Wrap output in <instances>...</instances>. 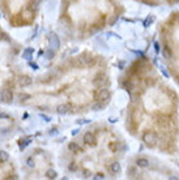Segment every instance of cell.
<instances>
[{
  "mask_svg": "<svg viewBox=\"0 0 179 180\" xmlns=\"http://www.w3.org/2000/svg\"><path fill=\"white\" fill-rule=\"evenodd\" d=\"M128 102L124 125L146 149L179 155V95L153 62L139 56L120 76Z\"/></svg>",
  "mask_w": 179,
  "mask_h": 180,
  "instance_id": "obj_1",
  "label": "cell"
},
{
  "mask_svg": "<svg viewBox=\"0 0 179 180\" xmlns=\"http://www.w3.org/2000/svg\"><path fill=\"white\" fill-rule=\"evenodd\" d=\"M111 98L106 62L82 52L67 60L37 86L34 99L42 109L60 114L102 110Z\"/></svg>",
  "mask_w": 179,
  "mask_h": 180,
  "instance_id": "obj_2",
  "label": "cell"
},
{
  "mask_svg": "<svg viewBox=\"0 0 179 180\" xmlns=\"http://www.w3.org/2000/svg\"><path fill=\"white\" fill-rule=\"evenodd\" d=\"M127 150L128 145L119 132L97 125L68 145L66 164L72 174L87 179L114 178L120 174Z\"/></svg>",
  "mask_w": 179,
  "mask_h": 180,
  "instance_id": "obj_3",
  "label": "cell"
},
{
  "mask_svg": "<svg viewBox=\"0 0 179 180\" xmlns=\"http://www.w3.org/2000/svg\"><path fill=\"white\" fill-rule=\"evenodd\" d=\"M123 12L124 7L116 1H72L66 3L62 19L73 34L89 37L114 24Z\"/></svg>",
  "mask_w": 179,
  "mask_h": 180,
  "instance_id": "obj_4",
  "label": "cell"
},
{
  "mask_svg": "<svg viewBox=\"0 0 179 180\" xmlns=\"http://www.w3.org/2000/svg\"><path fill=\"white\" fill-rule=\"evenodd\" d=\"M158 47L171 80L179 88V10H173L160 22Z\"/></svg>",
  "mask_w": 179,
  "mask_h": 180,
  "instance_id": "obj_5",
  "label": "cell"
}]
</instances>
